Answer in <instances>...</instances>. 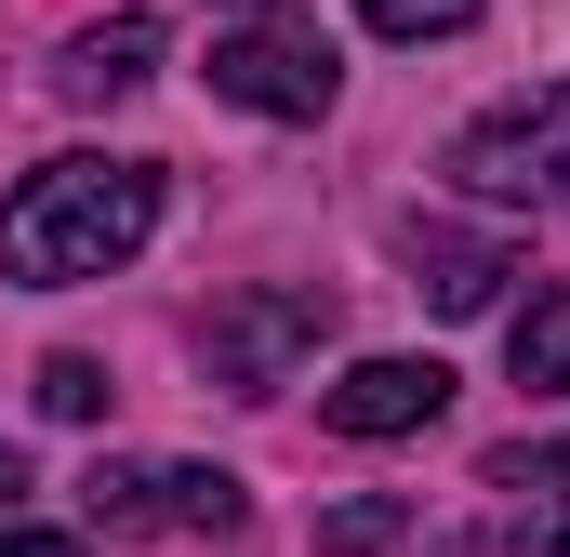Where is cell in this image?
<instances>
[{
    "label": "cell",
    "mask_w": 570,
    "mask_h": 557,
    "mask_svg": "<svg viewBox=\"0 0 570 557\" xmlns=\"http://www.w3.org/2000/svg\"><path fill=\"white\" fill-rule=\"evenodd\" d=\"M13 505H27V451L0 438V518H13Z\"/></svg>",
    "instance_id": "9a60e30c"
},
{
    "label": "cell",
    "mask_w": 570,
    "mask_h": 557,
    "mask_svg": "<svg viewBox=\"0 0 570 557\" xmlns=\"http://www.w3.org/2000/svg\"><path fill=\"white\" fill-rule=\"evenodd\" d=\"M0 557H80L67 531H0Z\"/></svg>",
    "instance_id": "5bb4252c"
},
{
    "label": "cell",
    "mask_w": 570,
    "mask_h": 557,
    "mask_svg": "<svg viewBox=\"0 0 570 557\" xmlns=\"http://www.w3.org/2000/svg\"><path fill=\"white\" fill-rule=\"evenodd\" d=\"M491 491H570V451H558V438H544V451H531V438L491 451Z\"/></svg>",
    "instance_id": "4fadbf2b"
},
{
    "label": "cell",
    "mask_w": 570,
    "mask_h": 557,
    "mask_svg": "<svg viewBox=\"0 0 570 557\" xmlns=\"http://www.w3.org/2000/svg\"><path fill=\"white\" fill-rule=\"evenodd\" d=\"M213 94H226V107H253V120H332L345 67H332V40H318V27L266 13V27H226V40H213Z\"/></svg>",
    "instance_id": "277c9868"
},
{
    "label": "cell",
    "mask_w": 570,
    "mask_h": 557,
    "mask_svg": "<svg viewBox=\"0 0 570 557\" xmlns=\"http://www.w3.org/2000/svg\"><path fill=\"white\" fill-rule=\"evenodd\" d=\"M438 412H451V372L438 359H358L345 385H318V424H345V438H412Z\"/></svg>",
    "instance_id": "8992f818"
},
{
    "label": "cell",
    "mask_w": 570,
    "mask_h": 557,
    "mask_svg": "<svg viewBox=\"0 0 570 557\" xmlns=\"http://www.w3.org/2000/svg\"><path fill=\"white\" fill-rule=\"evenodd\" d=\"M425 557H491V545H425Z\"/></svg>",
    "instance_id": "2e32d148"
},
{
    "label": "cell",
    "mask_w": 570,
    "mask_h": 557,
    "mask_svg": "<svg viewBox=\"0 0 570 557\" xmlns=\"http://www.w3.org/2000/svg\"><path fill=\"white\" fill-rule=\"evenodd\" d=\"M239 13H253V27H266V13H279V0H239Z\"/></svg>",
    "instance_id": "e0dca14e"
},
{
    "label": "cell",
    "mask_w": 570,
    "mask_h": 557,
    "mask_svg": "<svg viewBox=\"0 0 570 557\" xmlns=\"http://www.w3.org/2000/svg\"><path fill=\"white\" fill-rule=\"evenodd\" d=\"M504 359H518V385H531V399H558V385H570V292H531V305H518Z\"/></svg>",
    "instance_id": "9c48e42d"
},
{
    "label": "cell",
    "mask_w": 570,
    "mask_h": 557,
    "mask_svg": "<svg viewBox=\"0 0 570 557\" xmlns=\"http://www.w3.org/2000/svg\"><path fill=\"white\" fill-rule=\"evenodd\" d=\"M412 266H425V292L438 305H451V319H478V305H491V292H504V253H491V240H451V226H425V240H412Z\"/></svg>",
    "instance_id": "ba28073f"
},
{
    "label": "cell",
    "mask_w": 570,
    "mask_h": 557,
    "mask_svg": "<svg viewBox=\"0 0 570 557\" xmlns=\"http://www.w3.org/2000/svg\"><path fill=\"white\" fill-rule=\"evenodd\" d=\"M146 226H159V173L146 159H40L0 199V278H27V292L107 278L146 253Z\"/></svg>",
    "instance_id": "6da1fadb"
},
{
    "label": "cell",
    "mask_w": 570,
    "mask_h": 557,
    "mask_svg": "<svg viewBox=\"0 0 570 557\" xmlns=\"http://www.w3.org/2000/svg\"><path fill=\"white\" fill-rule=\"evenodd\" d=\"M385 545H412V491H358L318 518V557H385Z\"/></svg>",
    "instance_id": "30bf717a"
},
{
    "label": "cell",
    "mask_w": 570,
    "mask_h": 557,
    "mask_svg": "<svg viewBox=\"0 0 570 557\" xmlns=\"http://www.w3.org/2000/svg\"><path fill=\"white\" fill-rule=\"evenodd\" d=\"M544 557H570V531H558V545H544Z\"/></svg>",
    "instance_id": "ac0fdd59"
},
{
    "label": "cell",
    "mask_w": 570,
    "mask_h": 557,
    "mask_svg": "<svg viewBox=\"0 0 570 557\" xmlns=\"http://www.w3.org/2000/svg\"><path fill=\"white\" fill-rule=\"evenodd\" d=\"M40 412H53V424H94V412H107V359L53 345V359H40Z\"/></svg>",
    "instance_id": "8fae6325"
},
{
    "label": "cell",
    "mask_w": 570,
    "mask_h": 557,
    "mask_svg": "<svg viewBox=\"0 0 570 557\" xmlns=\"http://www.w3.org/2000/svg\"><path fill=\"white\" fill-rule=\"evenodd\" d=\"M332 345V292L318 278H266V292H226L213 319H199V359H213V385H239V399H279L292 372Z\"/></svg>",
    "instance_id": "7a4b0ae2"
},
{
    "label": "cell",
    "mask_w": 570,
    "mask_h": 557,
    "mask_svg": "<svg viewBox=\"0 0 570 557\" xmlns=\"http://www.w3.org/2000/svg\"><path fill=\"white\" fill-rule=\"evenodd\" d=\"M80 518L107 531V545H134V531H239L253 518V491L226 478V465H94L80 478Z\"/></svg>",
    "instance_id": "3957f363"
},
{
    "label": "cell",
    "mask_w": 570,
    "mask_h": 557,
    "mask_svg": "<svg viewBox=\"0 0 570 557\" xmlns=\"http://www.w3.org/2000/svg\"><path fill=\"white\" fill-rule=\"evenodd\" d=\"M451 173H464L478 199H558V186H570V80L518 94V107H491L478 134L451 146Z\"/></svg>",
    "instance_id": "5b68a950"
},
{
    "label": "cell",
    "mask_w": 570,
    "mask_h": 557,
    "mask_svg": "<svg viewBox=\"0 0 570 557\" xmlns=\"http://www.w3.org/2000/svg\"><path fill=\"white\" fill-rule=\"evenodd\" d=\"M146 67H159V13H107V27H80V40H67L53 94H67V107H107V94H134Z\"/></svg>",
    "instance_id": "52a82bcc"
},
{
    "label": "cell",
    "mask_w": 570,
    "mask_h": 557,
    "mask_svg": "<svg viewBox=\"0 0 570 557\" xmlns=\"http://www.w3.org/2000/svg\"><path fill=\"white\" fill-rule=\"evenodd\" d=\"M358 13H372L385 40H464V27H478V0H358Z\"/></svg>",
    "instance_id": "7c38bea8"
}]
</instances>
